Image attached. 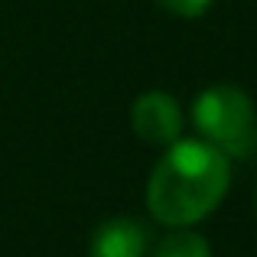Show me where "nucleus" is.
I'll return each instance as SVG.
<instances>
[{
	"label": "nucleus",
	"mask_w": 257,
	"mask_h": 257,
	"mask_svg": "<svg viewBox=\"0 0 257 257\" xmlns=\"http://www.w3.org/2000/svg\"><path fill=\"white\" fill-rule=\"evenodd\" d=\"M192 120L205 144L225 157H251L257 150V114L241 88L212 85L199 91L192 104Z\"/></svg>",
	"instance_id": "2"
},
{
	"label": "nucleus",
	"mask_w": 257,
	"mask_h": 257,
	"mask_svg": "<svg viewBox=\"0 0 257 257\" xmlns=\"http://www.w3.org/2000/svg\"><path fill=\"white\" fill-rule=\"evenodd\" d=\"M153 257H212V247L192 228H173L166 238H160Z\"/></svg>",
	"instance_id": "5"
},
{
	"label": "nucleus",
	"mask_w": 257,
	"mask_h": 257,
	"mask_svg": "<svg viewBox=\"0 0 257 257\" xmlns=\"http://www.w3.org/2000/svg\"><path fill=\"white\" fill-rule=\"evenodd\" d=\"M147 231L134 218H111L91 234V257H144Z\"/></svg>",
	"instance_id": "4"
},
{
	"label": "nucleus",
	"mask_w": 257,
	"mask_h": 257,
	"mask_svg": "<svg viewBox=\"0 0 257 257\" xmlns=\"http://www.w3.org/2000/svg\"><path fill=\"white\" fill-rule=\"evenodd\" d=\"M131 120L137 137L153 147L176 144L182 131V111L170 91H144L131 107Z\"/></svg>",
	"instance_id": "3"
},
{
	"label": "nucleus",
	"mask_w": 257,
	"mask_h": 257,
	"mask_svg": "<svg viewBox=\"0 0 257 257\" xmlns=\"http://www.w3.org/2000/svg\"><path fill=\"white\" fill-rule=\"evenodd\" d=\"M231 166L205 140H176L153 166L147 182V208L170 228H189L212 215L225 199Z\"/></svg>",
	"instance_id": "1"
},
{
	"label": "nucleus",
	"mask_w": 257,
	"mask_h": 257,
	"mask_svg": "<svg viewBox=\"0 0 257 257\" xmlns=\"http://www.w3.org/2000/svg\"><path fill=\"white\" fill-rule=\"evenodd\" d=\"M153 4H160L166 13H173V17H182V20H199L202 13H208L212 0H153Z\"/></svg>",
	"instance_id": "6"
}]
</instances>
